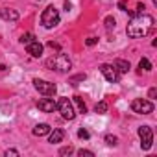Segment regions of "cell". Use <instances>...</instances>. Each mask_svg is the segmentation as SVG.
Returning a JSON list of instances; mask_svg holds the SVG:
<instances>
[{
  "label": "cell",
  "instance_id": "5",
  "mask_svg": "<svg viewBox=\"0 0 157 157\" xmlns=\"http://www.w3.org/2000/svg\"><path fill=\"white\" fill-rule=\"evenodd\" d=\"M131 109L139 115H150L153 113V104L150 100H142V98H137L131 102Z\"/></svg>",
  "mask_w": 157,
  "mask_h": 157
},
{
  "label": "cell",
  "instance_id": "7",
  "mask_svg": "<svg viewBox=\"0 0 157 157\" xmlns=\"http://www.w3.org/2000/svg\"><path fill=\"white\" fill-rule=\"evenodd\" d=\"M100 72L105 76V80L109 83H118V80H120V72L115 68V65L104 63V65H100Z\"/></svg>",
  "mask_w": 157,
  "mask_h": 157
},
{
  "label": "cell",
  "instance_id": "19",
  "mask_svg": "<svg viewBox=\"0 0 157 157\" xmlns=\"http://www.w3.org/2000/svg\"><path fill=\"white\" fill-rule=\"evenodd\" d=\"M105 28L107 30H113L115 28V19L113 17H105Z\"/></svg>",
  "mask_w": 157,
  "mask_h": 157
},
{
  "label": "cell",
  "instance_id": "8",
  "mask_svg": "<svg viewBox=\"0 0 157 157\" xmlns=\"http://www.w3.org/2000/svg\"><path fill=\"white\" fill-rule=\"evenodd\" d=\"M33 87L41 93V94H44V96H54L56 94V85L54 83H50V82H44V80H33Z\"/></svg>",
  "mask_w": 157,
  "mask_h": 157
},
{
  "label": "cell",
  "instance_id": "15",
  "mask_svg": "<svg viewBox=\"0 0 157 157\" xmlns=\"http://www.w3.org/2000/svg\"><path fill=\"white\" fill-rule=\"evenodd\" d=\"M139 68H140V72H142V70H144V72H150V70H151V63H150L146 57H142V59L139 61Z\"/></svg>",
  "mask_w": 157,
  "mask_h": 157
},
{
  "label": "cell",
  "instance_id": "16",
  "mask_svg": "<svg viewBox=\"0 0 157 157\" xmlns=\"http://www.w3.org/2000/svg\"><path fill=\"white\" fill-rule=\"evenodd\" d=\"M74 102H76V105H78V109H80V113H87V105L83 104V100H82V96H74Z\"/></svg>",
  "mask_w": 157,
  "mask_h": 157
},
{
  "label": "cell",
  "instance_id": "4",
  "mask_svg": "<svg viewBox=\"0 0 157 157\" xmlns=\"http://www.w3.org/2000/svg\"><path fill=\"white\" fill-rule=\"evenodd\" d=\"M57 109H59V113H61V117H63L65 120H74L76 111H74V107H72V104H70L68 98H59Z\"/></svg>",
  "mask_w": 157,
  "mask_h": 157
},
{
  "label": "cell",
  "instance_id": "22",
  "mask_svg": "<svg viewBox=\"0 0 157 157\" xmlns=\"http://www.w3.org/2000/svg\"><path fill=\"white\" fill-rule=\"evenodd\" d=\"M78 155H80V157H93L94 153L91 150H80V151H78Z\"/></svg>",
  "mask_w": 157,
  "mask_h": 157
},
{
  "label": "cell",
  "instance_id": "12",
  "mask_svg": "<svg viewBox=\"0 0 157 157\" xmlns=\"http://www.w3.org/2000/svg\"><path fill=\"white\" fill-rule=\"evenodd\" d=\"M0 17H2L4 21L17 22L19 21V11H15V10H0Z\"/></svg>",
  "mask_w": 157,
  "mask_h": 157
},
{
  "label": "cell",
  "instance_id": "21",
  "mask_svg": "<svg viewBox=\"0 0 157 157\" xmlns=\"http://www.w3.org/2000/svg\"><path fill=\"white\" fill-rule=\"evenodd\" d=\"M72 151H74V148H72V146H65V148H61V150H59V155H70Z\"/></svg>",
  "mask_w": 157,
  "mask_h": 157
},
{
  "label": "cell",
  "instance_id": "23",
  "mask_svg": "<svg viewBox=\"0 0 157 157\" xmlns=\"http://www.w3.org/2000/svg\"><path fill=\"white\" fill-rule=\"evenodd\" d=\"M78 137H80V139H89L91 135H89L87 129H80V131H78Z\"/></svg>",
  "mask_w": 157,
  "mask_h": 157
},
{
  "label": "cell",
  "instance_id": "10",
  "mask_svg": "<svg viewBox=\"0 0 157 157\" xmlns=\"http://www.w3.org/2000/svg\"><path fill=\"white\" fill-rule=\"evenodd\" d=\"M26 50H28V54H30L32 57H41V56H43L44 46H43L39 41H32L30 44H26Z\"/></svg>",
  "mask_w": 157,
  "mask_h": 157
},
{
  "label": "cell",
  "instance_id": "9",
  "mask_svg": "<svg viewBox=\"0 0 157 157\" xmlns=\"http://www.w3.org/2000/svg\"><path fill=\"white\" fill-rule=\"evenodd\" d=\"M37 107L43 111V113H52L54 109H57V104L52 100V98H41L37 102Z\"/></svg>",
  "mask_w": 157,
  "mask_h": 157
},
{
  "label": "cell",
  "instance_id": "25",
  "mask_svg": "<svg viewBox=\"0 0 157 157\" xmlns=\"http://www.w3.org/2000/svg\"><path fill=\"white\" fill-rule=\"evenodd\" d=\"M6 155L10 157V155H19V151L17 150H6Z\"/></svg>",
  "mask_w": 157,
  "mask_h": 157
},
{
  "label": "cell",
  "instance_id": "13",
  "mask_svg": "<svg viewBox=\"0 0 157 157\" xmlns=\"http://www.w3.org/2000/svg\"><path fill=\"white\" fill-rule=\"evenodd\" d=\"M50 129H52V128H50L46 122H43V124H37V126L33 128V135H35V137H43V135H48Z\"/></svg>",
  "mask_w": 157,
  "mask_h": 157
},
{
  "label": "cell",
  "instance_id": "26",
  "mask_svg": "<svg viewBox=\"0 0 157 157\" xmlns=\"http://www.w3.org/2000/svg\"><path fill=\"white\" fill-rule=\"evenodd\" d=\"M155 94H157V89H150L148 96H150V98H155Z\"/></svg>",
  "mask_w": 157,
  "mask_h": 157
},
{
  "label": "cell",
  "instance_id": "28",
  "mask_svg": "<svg viewBox=\"0 0 157 157\" xmlns=\"http://www.w3.org/2000/svg\"><path fill=\"white\" fill-rule=\"evenodd\" d=\"M0 70H6V67H4V65H2V63H0Z\"/></svg>",
  "mask_w": 157,
  "mask_h": 157
},
{
  "label": "cell",
  "instance_id": "24",
  "mask_svg": "<svg viewBox=\"0 0 157 157\" xmlns=\"http://www.w3.org/2000/svg\"><path fill=\"white\" fill-rule=\"evenodd\" d=\"M96 43H98V39H96V37H89V39L85 41V44H87V46H94Z\"/></svg>",
  "mask_w": 157,
  "mask_h": 157
},
{
  "label": "cell",
  "instance_id": "18",
  "mask_svg": "<svg viewBox=\"0 0 157 157\" xmlns=\"http://www.w3.org/2000/svg\"><path fill=\"white\" fill-rule=\"evenodd\" d=\"M32 41H35V37H33V33H24V35L21 37V43H22V44H30Z\"/></svg>",
  "mask_w": 157,
  "mask_h": 157
},
{
  "label": "cell",
  "instance_id": "29",
  "mask_svg": "<svg viewBox=\"0 0 157 157\" xmlns=\"http://www.w3.org/2000/svg\"><path fill=\"white\" fill-rule=\"evenodd\" d=\"M153 4H157V0H153Z\"/></svg>",
  "mask_w": 157,
  "mask_h": 157
},
{
  "label": "cell",
  "instance_id": "27",
  "mask_svg": "<svg viewBox=\"0 0 157 157\" xmlns=\"http://www.w3.org/2000/svg\"><path fill=\"white\" fill-rule=\"evenodd\" d=\"M70 8H72V4H70V2H65V10H67V11H68V10H70Z\"/></svg>",
  "mask_w": 157,
  "mask_h": 157
},
{
  "label": "cell",
  "instance_id": "17",
  "mask_svg": "<svg viewBox=\"0 0 157 157\" xmlns=\"http://www.w3.org/2000/svg\"><path fill=\"white\" fill-rule=\"evenodd\" d=\"M94 111H96L98 115L107 113V102H98V104H96V107H94Z\"/></svg>",
  "mask_w": 157,
  "mask_h": 157
},
{
  "label": "cell",
  "instance_id": "3",
  "mask_svg": "<svg viewBox=\"0 0 157 157\" xmlns=\"http://www.w3.org/2000/svg\"><path fill=\"white\" fill-rule=\"evenodd\" d=\"M48 67H56L57 72H68L70 67H72V63H70L68 56H65V54H57L56 57L48 59Z\"/></svg>",
  "mask_w": 157,
  "mask_h": 157
},
{
  "label": "cell",
  "instance_id": "1",
  "mask_svg": "<svg viewBox=\"0 0 157 157\" xmlns=\"http://www.w3.org/2000/svg\"><path fill=\"white\" fill-rule=\"evenodd\" d=\"M151 28H153V17L140 13V15L131 17V22L128 24L126 33H128L131 39H139V37L148 35V33L151 32Z\"/></svg>",
  "mask_w": 157,
  "mask_h": 157
},
{
  "label": "cell",
  "instance_id": "6",
  "mask_svg": "<svg viewBox=\"0 0 157 157\" xmlns=\"http://www.w3.org/2000/svg\"><path fill=\"white\" fill-rule=\"evenodd\" d=\"M139 137H140V146L142 150H150L153 144V131L150 126H140L139 128Z\"/></svg>",
  "mask_w": 157,
  "mask_h": 157
},
{
  "label": "cell",
  "instance_id": "14",
  "mask_svg": "<svg viewBox=\"0 0 157 157\" xmlns=\"http://www.w3.org/2000/svg\"><path fill=\"white\" fill-rule=\"evenodd\" d=\"M115 68L118 70V72H128L129 70V63L128 61H124V59H115Z\"/></svg>",
  "mask_w": 157,
  "mask_h": 157
},
{
  "label": "cell",
  "instance_id": "20",
  "mask_svg": "<svg viewBox=\"0 0 157 157\" xmlns=\"http://www.w3.org/2000/svg\"><path fill=\"white\" fill-rule=\"evenodd\" d=\"M105 142H107L109 146H117L118 139H117V137H113V135H107V137H105Z\"/></svg>",
  "mask_w": 157,
  "mask_h": 157
},
{
  "label": "cell",
  "instance_id": "2",
  "mask_svg": "<svg viewBox=\"0 0 157 157\" xmlns=\"http://www.w3.org/2000/svg\"><path fill=\"white\" fill-rule=\"evenodd\" d=\"M41 24L44 26V28H54V26H57L59 24V11L54 8V6H48V8H44V11H43V15H41Z\"/></svg>",
  "mask_w": 157,
  "mask_h": 157
},
{
  "label": "cell",
  "instance_id": "11",
  "mask_svg": "<svg viewBox=\"0 0 157 157\" xmlns=\"http://www.w3.org/2000/svg\"><path fill=\"white\" fill-rule=\"evenodd\" d=\"M48 135H50V137H48V142H50V144H57V142H61V140L65 139V131H63L61 128H56L54 131L50 129Z\"/></svg>",
  "mask_w": 157,
  "mask_h": 157
}]
</instances>
